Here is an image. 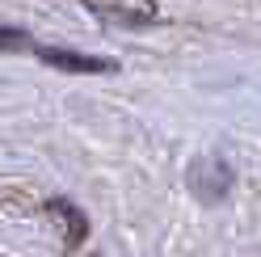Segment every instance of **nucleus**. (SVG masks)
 Listing matches in <instances>:
<instances>
[{"instance_id": "f257e3e1", "label": "nucleus", "mask_w": 261, "mask_h": 257, "mask_svg": "<svg viewBox=\"0 0 261 257\" xmlns=\"http://www.w3.org/2000/svg\"><path fill=\"white\" fill-rule=\"evenodd\" d=\"M0 46H5V51H30V55L55 63V68H68V72H114L110 59H89V55H72V51H51V46L30 42V34L9 30V25H0Z\"/></svg>"}, {"instance_id": "f03ea898", "label": "nucleus", "mask_w": 261, "mask_h": 257, "mask_svg": "<svg viewBox=\"0 0 261 257\" xmlns=\"http://www.w3.org/2000/svg\"><path fill=\"white\" fill-rule=\"evenodd\" d=\"M93 13H101V17H114L122 25H139V21H152L156 17V5L152 0H89Z\"/></svg>"}]
</instances>
